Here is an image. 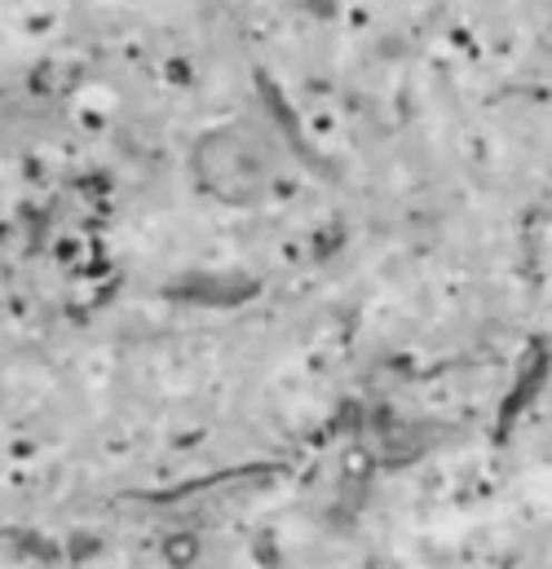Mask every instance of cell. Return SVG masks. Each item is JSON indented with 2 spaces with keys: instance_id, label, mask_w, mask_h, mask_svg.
<instances>
[{
  "instance_id": "obj_1",
  "label": "cell",
  "mask_w": 552,
  "mask_h": 569,
  "mask_svg": "<svg viewBox=\"0 0 552 569\" xmlns=\"http://www.w3.org/2000/svg\"><path fill=\"white\" fill-rule=\"evenodd\" d=\"M195 177L208 194H217L226 203H253L262 194L257 159L239 133H208L195 146Z\"/></svg>"
}]
</instances>
